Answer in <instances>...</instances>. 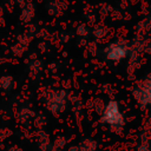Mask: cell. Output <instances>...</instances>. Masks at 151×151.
<instances>
[{"instance_id":"1","label":"cell","mask_w":151,"mask_h":151,"mask_svg":"<svg viewBox=\"0 0 151 151\" xmlns=\"http://www.w3.org/2000/svg\"><path fill=\"white\" fill-rule=\"evenodd\" d=\"M40 101L53 116L63 114L68 107V93L64 88L45 87L40 92Z\"/></svg>"},{"instance_id":"2","label":"cell","mask_w":151,"mask_h":151,"mask_svg":"<svg viewBox=\"0 0 151 151\" xmlns=\"http://www.w3.org/2000/svg\"><path fill=\"white\" fill-rule=\"evenodd\" d=\"M100 123L106 125L114 133L122 132L125 125V117L117 100L111 99L106 103L105 109L100 114Z\"/></svg>"},{"instance_id":"3","label":"cell","mask_w":151,"mask_h":151,"mask_svg":"<svg viewBox=\"0 0 151 151\" xmlns=\"http://www.w3.org/2000/svg\"><path fill=\"white\" fill-rule=\"evenodd\" d=\"M130 48L129 45L125 40H116L110 42L103 51L105 59L113 61V63H118L124 60L127 55H129Z\"/></svg>"},{"instance_id":"4","label":"cell","mask_w":151,"mask_h":151,"mask_svg":"<svg viewBox=\"0 0 151 151\" xmlns=\"http://www.w3.org/2000/svg\"><path fill=\"white\" fill-rule=\"evenodd\" d=\"M132 96L140 107L151 106V73L133 87Z\"/></svg>"},{"instance_id":"5","label":"cell","mask_w":151,"mask_h":151,"mask_svg":"<svg viewBox=\"0 0 151 151\" xmlns=\"http://www.w3.org/2000/svg\"><path fill=\"white\" fill-rule=\"evenodd\" d=\"M17 119L18 122L24 125V126H28L31 123H33V119H34V116H35V112L28 107V106H20L18 110H17Z\"/></svg>"},{"instance_id":"6","label":"cell","mask_w":151,"mask_h":151,"mask_svg":"<svg viewBox=\"0 0 151 151\" xmlns=\"http://www.w3.org/2000/svg\"><path fill=\"white\" fill-rule=\"evenodd\" d=\"M37 146L40 151H51L53 146V142L50 137V134L42 129L37 131Z\"/></svg>"},{"instance_id":"7","label":"cell","mask_w":151,"mask_h":151,"mask_svg":"<svg viewBox=\"0 0 151 151\" xmlns=\"http://www.w3.org/2000/svg\"><path fill=\"white\" fill-rule=\"evenodd\" d=\"M28 64V72L31 74L32 78H37L41 74V72L44 71V61L41 59H38L35 57V54H32L29 57V59L27 60Z\"/></svg>"},{"instance_id":"8","label":"cell","mask_w":151,"mask_h":151,"mask_svg":"<svg viewBox=\"0 0 151 151\" xmlns=\"http://www.w3.org/2000/svg\"><path fill=\"white\" fill-rule=\"evenodd\" d=\"M67 8V5L61 0H50L46 5V9L52 17H60Z\"/></svg>"},{"instance_id":"9","label":"cell","mask_w":151,"mask_h":151,"mask_svg":"<svg viewBox=\"0 0 151 151\" xmlns=\"http://www.w3.org/2000/svg\"><path fill=\"white\" fill-rule=\"evenodd\" d=\"M35 15V8H34V5L31 2V1H27L25 4L24 7H21V13H20V20L24 22V24H29Z\"/></svg>"},{"instance_id":"10","label":"cell","mask_w":151,"mask_h":151,"mask_svg":"<svg viewBox=\"0 0 151 151\" xmlns=\"http://www.w3.org/2000/svg\"><path fill=\"white\" fill-rule=\"evenodd\" d=\"M78 147H79V151H97L99 147V144H98L97 139L86 137L79 142Z\"/></svg>"},{"instance_id":"11","label":"cell","mask_w":151,"mask_h":151,"mask_svg":"<svg viewBox=\"0 0 151 151\" xmlns=\"http://www.w3.org/2000/svg\"><path fill=\"white\" fill-rule=\"evenodd\" d=\"M15 80L12 76L9 74H4L0 77V90L4 92H8L14 88Z\"/></svg>"},{"instance_id":"12","label":"cell","mask_w":151,"mask_h":151,"mask_svg":"<svg viewBox=\"0 0 151 151\" xmlns=\"http://www.w3.org/2000/svg\"><path fill=\"white\" fill-rule=\"evenodd\" d=\"M109 33V29L106 26L104 25H96L92 29H91V34L97 39V40H103Z\"/></svg>"},{"instance_id":"13","label":"cell","mask_w":151,"mask_h":151,"mask_svg":"<svg viewBox=\"0 0 151 151\" xmlns=\"http://www.w3.org/2000/svg\"><path fill=\"white\" fill-rule=\"evenodd\" d=\"M47 124V117L44 112H35L34 119H33V125L37 127V130H42Z\"/></svg>"},{"instance_id":"14","label":"cell","mask_w":151,"mask_h":151,"mask_svg":"<svg viewBox=\"0 0 151 151\" xmlns=\"http://www.w3.org/2000/svg\"><path fill=\"white\" fill-rule=\"evenodd\" d=\"M76 34L80 39H87L91 35V29L86 24H79L76 27Z\"/></svg>"},{"instance_id":"15","label":"cell","mask_w":151,"mask_h":151,"mask_svg":"<svg viewBox=\"0 0 151 151\" xmlns=\"http://www.w3.org/2000/svg\"><path fill=\"white\" fill-rule=\"evenodd\" d=\"M26 50H27V47H26L25 45H22V44H20L19 41H17V42L11 47V53H12L15 58H20V57H22V55L25 54Z\"/></svg>"},{"instance_id":"16","label":"cell","mask_w":151,"mask_h":151,"mask_svg":"<svg viewBox=\"0 0 151 151\" xmlns=\"http://www.w3.org/2000/svg\"><path fill=\"white\" fill-rule=\"evenodd\" d=\"M67 138L65 136H57L53 140V149H58V150H65L66 145H67Z\"/></svg>"},{"instance_id":"17","label":"cell","mask_w":151,"mask_h":151,"mask_svg":"<svg viewBox=\"0 0 151 151\" xmlns=\"http://www.w3.org/2000/svg\"><path fill=\"white\" fill-rule=\"evenodd\" d=\"M92 103H93V110L100 116L101 114V112L104 111V109H105V103L103 101V99H100V98H96V99H93L92 100Z\"/></svg>"},{"instance_id":"18","label":"cell","mask_w":151,"mask_h":151,"mask_svg":"<svg viewBox=\"0 0 151 151\" xmlns=\"http://www.w3.org/2000/svg\"><path fill=\"white\" fill-rule=\"evenodd\" d=\"M11 134H12V131L11 130H8V129H1L0 130V140L7 139Z\"/></svg>"},{"instance_id":"19","label":"cell","mask_w":151,"mask_h":151,"mask_svg":"<svg viewBox=\"0 0 151 151\" xmlns=\"http://www.w3.org/2000/svg\"><path fill=\"white\" fill-rule=\"evenodd\" d=\"M138 151H151V146L149 144V142H142L138 147H137Z\"/></svg>"},{"instance_id":"20","label":"cell","mask_w":151,"mask_h":151,"mask_svg":"<svg viewBox=\"0 0 151 151\" xmlns=\"http://www.w3.org/2000/svg\"><path fill=\"white\" fill-rule=\"evenodd\" d=\"M70 39H71V37H70L68 34L64 33V32L59 34V40H60L61 42H64V44H65V42H68V41H70Z\"/></svg>"},{"instance_id":"21","label":"cell","mask_w":151,"mask_h":151,"mask_svg":"<svg viewBox=\"0 0 151 151\" xmlns=\"http://www.w3.org/2000/svg\"><path fill=\"white\" fill-rule=\"evenodd\" d=\"M87 47H88V51L91 52V54H96V51H97V45H96V42H90Z\"/></svg>"},{"instance_id":"22","label":"cell","mask_w":151,"mask_h":151,"mask_svg":"<svg viewBox=\"0 0 151 151\" xmlns=\"http://www.w3.org/2000/svg\"><path fill=\"white\" fill-rule=\"evenodd\" d=\"M7 151H24V150H22L20 146H18V145H12V146L8 147Z\"/></svg>"},{"instance_id":"23","label":"cell","mask_w":151,"mask_h":151,"mask_svg":"<svg viewBox=\"0 0 151 151\" xmlns=\"http://www.w3.org/2000/svg\"><path fill=\"white\" fill-rule=\"evenodd\" d=\"M66 151H79V147H78V145H71L67 147Z\"/></svg>"}]
</instances>
